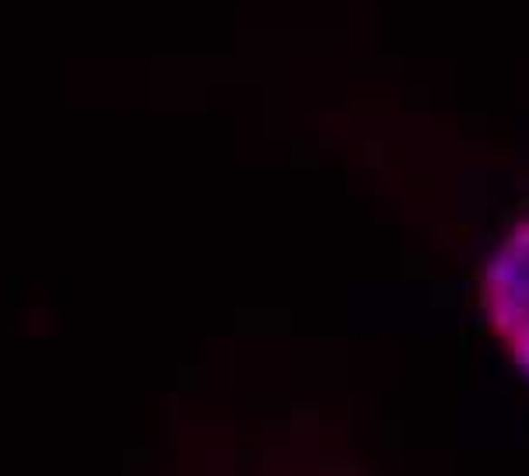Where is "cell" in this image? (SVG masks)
Masks as SVG:
<instances>
[{
  "label": "cell",
  "instance_id": "obj_1",
  "mask_svg": "<svg viewBox=\"0 0 529 476\" xmlns=\"http://www.w3.org/2000/svg\"><path fill=\"white\" fill-rule=\"evenodd\" d=\"M484 309L515 365L529 371V221L505 238L484 277Z\"/></svg>",
  "mask_w": 529,
  "mask_h": 476
}]
</instances>
